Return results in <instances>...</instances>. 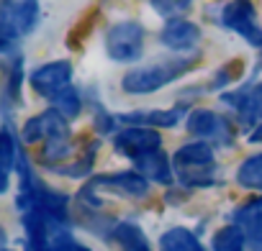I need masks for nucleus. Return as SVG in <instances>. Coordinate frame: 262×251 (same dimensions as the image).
<instances>
[{"mask_svg": "<svg viewBox=\"0 0 262 251\" xmlns=\"http://www.w3.org/2000/svg\"><path fill=\"white\" fill-rule=\"evenodd\" d=\"M137 169L139 174H144L147 180H155L160 185H170L172 182V167H170V159L165 152H152V154H144L137 159Z\"/></svg>", "mask_w": 262, "mask_h": 251, "instance_id": "9b49d317", "label": "nucleus"}, {"mask_svg": "<svg viewBox=\"0 0 262 251\" xmlns=\"http://www.w3.org/2000/svg\"><path fill=\"white\" fill-rule=\"evenodd\" d=\"M172 164H175L180 182L188 187H206L213 182L216 159H213V149L206 141L185 144L183 149H178Z\"/></svg>", "mask_w": 262, "mask_h": 251, "instance_id": "f03ea898", "label": "nucleus"}, {"mask_svg": "<svg viewBox=\"0 0 262 251\" xmlns=\"http://www.w3.org/2000/svg\"><path fill=\"white\" fill-rule=\"evenodd\" d=\"M152 3V8L162 16V18H178V16H183L190 6H193V0H149Z\"/></svg>", "mask_w": 262, "mask_h": 251, "instance_id": "aec40b11", "label": "nucleus"}, {"mask_svg": "<svg viewBox=\"0 0 262 251\" xmlns=\"http://www.w3.org/2000/svg\"><path fill=\"white\" fill-rule=\"evenodd\" d=\"M162 44L172 52H190L198 41H201V29L185 18H172L165 29H162Z\"/></svg>", "mask_w": 262, "mask_h": 251, "instance_id": "9d476101", "label": "nucleus"}, {"mask_svg": "<svg viewBox=\"0 0 262 251\" xmlns=\"http://www.w3.org/2000/svg\"><path fill=\"white\" fill-rule=\"evenodd\" d=\"M113 146L118 154L128 157V159H139L144 154H152L162 146V136L155 129H147V126H128L121 134H116Z\"/></svg>", "mask_w": 262, "mask_h": 251, "instance_id": "423d86ee", "label": "nucleus"}, {"mask_svg": "<svg viewBox=\"0 0 262 251\" xmlns=\"http://www.w3.org/2000/svg\"><path fill=\"white\" fill-rule=\"evenodd\" d=\"M244 233H247V248L249 251H262V223L244 231Z\"/></svg>", "mask_w": 262, "mask_h": 251, "instance_id": "412c9836", "label": "nucleus"}, {"mask_svg": "<svg viewBox=\"0 0 262 251\" xmlns=\"http://www.w3.org/2000/svg\"><path fill=\"white\" fill-rule=\"evenodd\" d=\"M113 236H116V241L121 243L123 251H152L147 236H144L142 228L134 225V223H118V225L113 228Z\"/></svg>", "mask_w": 262, "mask_h": 251, "instance_id": "4468645a", "label": "nucleus"}, {"mask_svg": "<svg viewBox=\"0 0 262 251\" xmlns=\"http://www.w3.org/2000/svg\"><path fill=\"white\" fill-rule=\"evenodd\" d=\"M188 134H193V136H201V139H219L221 144H226L229 141V136H231V129H229V123L221 118V115H216L213 110H193L190 115H188Z\"/></svg>", "mask_w": 262, "mask_h": 251, "instance_id": "6e6552de", "label": "nucleus"}, {"mask_svg": "<svg viewBox=\"0 0 262 251\" xmlns=\"http://www.w3.org/2000/svg\"><path fill=\"white\" fill-rule=\"evenodd\" d=\"M95 126H98V131L108 134V131H111V126H113V120H111L105 113H98V118H95Z\"/></svg>", "mask_w": 262, "mask_h": 251, "instance_id": "4be33fe9", "label": "nucleus"}, {"mask_svg": "<svg viewBox=\"0 0 262 251\" xmlns=\"http://www.w3.org/2000/svg\"><path fill=\"white\" fill-rule=\"evenodd\" d=\"M221 21L226 29L247 39L252 46H262V29L257 23V11L252 6V0H231L221 13Z\"/></svg>", "mask_w": 262, "mask_h": 251, "instance_id": "39448f33", "label": "nucleus"}, {"mask_svg": "<svg viewBox=\"0 0 262 251\" xmlns=\"http://www.w3.org/2000/svg\"><path fill=\"white\" fill-rule=\"evenodd\" d=\"M183 110H134V113H126L121 115L123 123H131V126H147V129H152V126H157V129H172V126L180 120Z\"/></svg>", "mask_w": 262, "mask_h": 251, "instance_id": "f8f14e48", "label": "nucleus"}, {"mask_svg": "<svg viewBox=\"0 0 262 251\" xmlns=\"http://www.w3.org/2000/svg\"><path fill=\"white\" fill-rule=\"evenodd\" d=\"M249 141H254V144H259L262 141V123L257 126V129L252 131V136H249Z\"/></svg>", "mask_w": 262, "mask_h": 251, "instance_id": "5701e85b", "label": "nucleus"}, {"mask_svg": "<svg viewBox=\"0 0 262 251\" xmlns=\"http://www.w3.org/2000/svg\"><path fill=\"white\" fill-rule=\"evenodd\" d=\"M70 80H72V64L70 62H49L39 69H34L31 74V87L44 95V97H57L62 90L70 87Z\"/></svg>", "mask_w": 262, "mask_h": 251, "instance_id": "0eeeda50", "label": "nucleus"}, {"mask_svg": "<svg viewBox=\"0 0 262 251\" xmlns=\"http://www.w3.org/2000/svg\"><path fill=\"white\" fill-rule=\"evenodd\" d=\"M36 23V0H3L0 6V34L11 44L26 36Z\"/></svg>", "mask_w": 262, "mask_h": 251, "instance_id": "20e7f679", "label": "nucleus"}, {"mask_svg": "<svg viewBox=\"0 0 262 251\" xmlns=\"http://www.w3.org/2000/svg\"><path fill=\"white\" fill-rule=\"evenodd\" d=\"M18 146H16V136L11 129L3 131V141H0V162H3V190L8 187V174L13 169V164L18 162Z\"/></svg>", "mask_w": 262, "mask_h": 251, "instance_id": "f3484780", "label": "nucleus"}, {"mask_svg": "<svg viewBox=\"0 0 262 251\" xmlns=\"http://www.w3.org/2000/svg\"><path fill=\"white\" fill-rule=\"evenodd\" d=\"M236 182L247 190H257L262 192V154H254L249 159H244L236 169Z\"/></svg>", "mask_w": 262, "mask_h": 251, "instance_id": "dca6fc26", "label": "nucleus"}, {"mask_svg": "<svg viewBox=\"0 0 262 251\" xmlns=\"http://www.w3.org/2000/svg\"><path fill=\"white\" fill-rule=\"evenodd\" d=\"M160 251H206L193 231L188 228H170L160 238Z\"/></svg>", "mask_w": 262, "mask_h": 251, "instance_id": "ddd939ff", "label": "nucleus"}, {"mask_svg": "<svg viewBox=\"0 0 262 251\" xmlns=\"http://www.w3.org/2000/svg\"><path fill=\"white\" fill-rule=\"evenodd\" d=\"M213 251H244L247 248V233L239 225H224L221 231L213 233L211 241Z\"/></svg>", "mask_w": 262, "mask_h": 251, "instance_id": "2eb2a0df", "label": "nucleus"}, {"mask_svg": "<svg viewBox=\"0 0 262 251\" xmlns=\"http://www.w3.org/2000/svg\"><path fill=\"white\" fill-rule=\"evenodd\" d=\"M93 185L103 187V190H111L116 195H128V197H144L147 190H149L147 177L139 174V172H116V174L93 180Z\"/></svg>", "mask_w": 262, "mask_h": 251, "instance_id": "1a4fd4ad", "label": "nucleus"}, {"mask_svg": "<svg viewBox=\"0 0 262 251\" xmlns=\"http://www.w3.org/2000/svg\"><path fill=\"white\" fill-rule=\"evenodd\" d=\"M259 223H262V197L249 200V203H244L242 208L234 210V225L249 231V228H254Z\"/></svg>", "mask_w": 262, "mask_h": 251, "instance_id": "a211bd4d", "label": "nucleus"}, {"mask_svg": "<svg viewBox=\"0 0 262 251\" xmlns=\"http://www.w3.org/2000/svg\"><path fill=\"white\" fill-rule=\"evenodd\" d=\"M105 52L113 62H137L144 52V29L137 21L116 23L105 34Z\"/></svg>", "mask_w": 262, "mask_h": 251, "instance_id": "7ed1b4c3", "label": "nucleus"}, {"mask_svg": "<svg viewBox=\"0 0 262 251\" xmlns=\"http://www.w3.org/2000/svg\"><path fill=\"white\" fill-rule=\"evenodd\" d=\"M52 100H54L57 110H59L64 118H75V115L80 113V108H82V100H80L77 90H72V87L62 90V92H59L57 97H52Z\"/></svg>", "mask_w": 262, "mask_h": 251, "instance_id": "6ab92c4d", "label": "nucleus"}, {"mask_svg": "<svg viewBox=\"0 0 262 251\" xmlns=\"http://www.w3.org/2000/svg\"><path fill=\"white\" fill-rule=\"evenodd\" d=\"M193 64H195V57H188V59L185 57H170V59L139 67V69H131L128 74H123L121 87L128 95H149V92L175 82L178 77H183Z\"/></svg>", "mask_w": 262, "mask_h": 251, "instance_id": "f257e3e1", "label": "nucleus"}]
</instances>
